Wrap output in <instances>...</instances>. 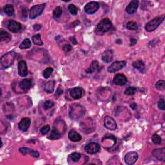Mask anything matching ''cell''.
Returning a JSON list of instances; mask_svg holds the SVG:
<instances>
[{
	"label": "cell",
	"mask_w": 165,
	"mask_h": 165,
	"mask_svg": "<svg viewBox=\"0 0 165 165\" xmlns=\"http://www.w3.org/2000/svg\"><path fill=\"white\" fill-rule=\"evenodd\" d=\"M16 53L14 51L9 52L3 55L1 58V67L2 68H7L11 67L16 59Z\"/></svg>",
	"instance_id": "obj_1"
},
{
	"label": "cell",
	"mask_w": 165,
	"mask_h": 165,
	"mask_svg": "<svg viewBox=\"0 0 165 165\" xmlns=\"http://www.w3.org/2000/svg\"><path fill=\"white\" fill-rule=\"evenodd\" d=\"M112 28V23L108 19H103L101 20L100 23L97 25V27L95 28V32L99 34H102L104 33L109 31Z\"/></svg>",
	"instance_id": "obj_2"
},
{
	"label": "cell",
	"mask_w": 165,
	"mask_h": 165,
	"mask_svg": "<svg viewBox=\"0 0 165 165\" xmlns=\"http://www.w3.org/2000/svg\"><path fill=\"white\" fill-rule=\"evenodd\" d=\"M164 16H159L153 19L152 20L147 23L145 26V29L147 32H153L157 29L161 23L164 20Z\"/></svg>",
	"instance_id": "obj_3"
},
{
	"label": "cell",
	"mask_w": 165,
	"mask_h": 165,
	"mask_svg": "<svg viewBox=\"0 0 165 165\" xmlns=\"http://www.w3.org/2000/svg\"><path fill=\"white\" fill-rule=\"evenodd\" d=\"M84 108L80 105L75 104L71 106L70 109V116L74 119H77L84 114Z\"/></svg>",
	"instance_id": "obj_4"
},
{
	"label": "cell",
	"mask_w": 165,
	"mask_h": 165,
	"mask_svg": "<svg viewBox=\"0 0 165 165\" xmlns=\"http://www.w3.org/2000/svg\"><path fill=\"white\" fill-rule=\"evenodd\" d=\"M45 3L33 6L31 10H30V18L31 19H34L37 18L38 16H40L42 14L43 11L44 9L45 8Z\"/></svg>",
	"instance_id": "obj_5"
},
{
	"label": "cell",
	"mask_w": 165,
	"mask_h": 165,
	"mask_svg": "<svg viewBox=\"0 0 165 165\" xmlns=\"http://www.w3.org/2000/svg\"><path fill=\"white\" fill-rule=\"evenodd\" d=\"M101 147L100 144L95 142H90L85 147V150L89 154H95L100 151Z\"/></svg>",
	"instance_id": "obj_6"
},
{
	"label": "cell",
	"mask_w": 165,
	"mask_h": 165,
	"mask_svg": "<svg viewBox=\"0 0 165 165\" xmlns=\"http://www.w3.org/2000/svg\"><path fill=\"white\" fill-rule=\"evenodd\" d=\"M126 61H115L108 68V72L109 73H114V72L121 70L122 68L126 67Z\"/></svg>",
	"instance_id": "obj_7"
},
{
	"label": "cell",
	"mask_w": 165,
	"mask_h": 165,
	"mask_svg": "<svg viewBox=\"0 0 165 165\" xmlns=\"http://www.w3.org/2000/svg\"><path fill=\"white\" fill-rule=\"evenodd\" d=\"M100 4L96 1H90L85 6V11L88 14H93L98 11Z\"/></svg>",
	"instance_id": "obj_8"
},
{
	"label": "cell",
	"mask_w": 165,
	"mask_h": 165,
	"mask_svg": "<svg viewBox=\"0 0 165 165\" xmlns=\"http://www.w3.org/2000/svg\"><path fill=\"white\" fill-rule=\"evenodd\" d=\"M138 154L136 151H130L126 154L124 157V161L128 165H132L136 162L138 159Z\"/></svg>",
	"instance_id": "obj_9"
},
{
	"label": "cell",
	"mask_w": 165,
	"mask_h": 165,
	"mask_svg": "<svg viewBox=\"0 0 165 165\" xmlns=\"http://www.w3.org/2000/svg\"><path fill=\"white\" fill-rule=\"evenodd\" d=\"M104 124L105 127H106L107 129L110 130H115L117 128L116 122H115V121L112 117L109 116V115H107V116L105 117Z\"/></svg>",
	"instance_id": "obj_10"
},
{
	"label": "cell",
	"mask_w": 165,
	"mask_h": 165,
	"mask_svg": "<svg viewBox=\"0 0 165 165\" xmlns=\"http://www.w3.org/2000/svg\"><path fill=\"white\" fill-rule=\"evenodd\" d=\"M70 94L72 98L79 100L85 95V90L81 87H75L70 89Z\"/></svg>",
	"instance_id": "obj_11"
},
{
	"label": "cell",
	"mask_w": 165,
	"mask_h": 165,
	"mask_svg": "<svg viewBox=\"0 0 165 165\" xmlns=\"http://www.w3.org/2000/svg\"><path fill=\"white\" fill-rule=\"evenodd\" d=\"M7 28L9 31H11L14 33L18 32L22 28V25L20 23L17 22L14 20H10L9 21Z\"/></svg>",
	"instance_id": "obj_12"
},
{
	"label": "cell",
	"mask_w": 165,
	"mask_h": 165,
	"mask_svg": "<svg viewBox=\"0 0 165 165\" xmlns=\"http://www.w3.org/2000/svg\"><path fill=\"white\" fill-rule=\"evenodd\" d=\"M18 74L21 77H26L28 75V69L27 63L24 61H21L18 65Z\"/></svg>",
	"instance_id": "obj_13"
},
{
	"label": "cell",
	"mask_w": 165,
	"mask_h": 165,
	"mask_svg": "<svg viewBox=\"0 0 165 165\" xmlns=\"http://www.w3.org/2000/svg\"><path fill=\"white\" fill-rule=\"evenodd\" d=\"M31 121L30 118L28 117L23 118L18 124V127L21 131L26 132L27 131L29 128L30 125H31Z\"/></svg>",
	"instance_id": "obj_14"
},
{
	"label": "cell",
	"mask_w": 165,
	"mask_h": 165,
	"mask_svg": "<svg viewBox=\"0 0 165 165\" xmlns=\"http://www.w3.org/2000/svg\"><path fill=\"white\" fill-rule=\"evenodd\" d=\"M113 82L115 85L119 86H123L127 83V78L124 75L122 74H119L114 77Z\"/></svg>",
	"instance_id": "obj_15"
},
{
	"label": "cell",
	"mask_w": 165,
	"mask_h": 165,
	"mask_svg": "<svg viewBox=\"0 0 165 165\" xmlns=\"http://www.w3.org/2000/svg\"><path fill=\"white\" fill-rule=\"evenodd\" d=\"M139 1L137 0H133L130 1L126 9V12L129 14H132L136 12L139 6Z\"/></svg>",
	"instance_id": "obj_16"
},
{
	"label": "cell",
	"mask_w": 165,
	"mask_h": 165,
	"mask_svg": "<svg viewBox=\"0 0 165 165\" xmlns=\"http://www.w3.org/2000/svg\"><path fill=\"white\" fill-rule=\"evenodd\" d=\"M154 157H156L158 160L164 161L165 160V148H161L159 149H156L152 151Z\"/></svg>",
	"instance_id": "obj_17"
},
{
	"label": "cell",
	"mask_w": 165,
	"mask_h": 165,
	"mask_svg": "<svg viewBox=\"0 0 165 165\" xmlns=\"http://www.w3.org/2000/svg\"><path fill=\"white\" fill-rule=\"evenodd\" d=\"M32 85V80L30 79H24L19 82V87L24 92L28 91L31 88Z\"/></svg>",
	"instance_id": "obj_18"
},
{
	"label": "cell",
	"mask_w": 165,
	"mask_h": 165,
	"mask_svg": "<svg viewBox=\"0 0 165 165\" xmlns=\"http://www.w3.org/2000/svg\"><path fill=\"white\" fill-rule=\"evenodd\" d=\"M68 138L69 139L73 142H78L81 140L82 137L74 129H72L68 132Z\"/></svg>",
	"instance_id": "obj_19"
},
{
	"label": "cell",
	"mask_w": 165,
	"mask_h": 165,
	"mask_svg": "<svg viewBox=\"0 0 165 165\" xmlns=\"http://www.w3.org/2000/svg\"><path fill=\"white\" fill-rule=\"evenodd\" d=\"M112 58H113V52L112 50H105L103 52V54H102V61L107 63L111 62Z\"/></svg>",
	"instance_id": "obj_20"
},
{
	"label": "cell",
	"mask_w": 165,
	"mask_h": 165,
	"mask_svg": "<svg viewBox=\"0 0 165 165\" xmlns=\"http://www.w3.org/2000/svg\"><path fill=\"white\" fill-rule=\"evenodd\" d=\"M99 69H100V65H99V63L97 61H94L92 62V63L90 65L89 68L87 69L86 72L88 74H92L95 71H99Z\"/></svg>",
	"instance_id": "obj_21"
},
{
	"label": "cell",
	"mask_w": 165,
	"mask_h": 165,
	"mask_svg": "<svg viewBox=\"0 0 165 165\" xmlns=\"http://www.w3.org/2000/svg\"><path fill=\"white\" fill-rule=\"evenodd\" d=\"M61 137V134L59 132V131L58 130V128L54 127L52 130V132L50 135V136L48 137V139H50V140H56Z\"/></svg>",
	"instance_id": "obj_22"
},
{
	"label": "cell",
	"mask_w": 165,
	"mask_h": 165,
	"mask_svg": "<svg viewBox=\"0 0 165 165\" xmlns=\"http://www.w3.org/2000/svg\"><path fill=\"white\" fill-rule=\"evenodd\" d=\"M132 66L135 68L137 69L139 71L141 72L142 73H143L144 68H145V65L144 63L141 60H137L136 61L132 63Z\"/></svg>",
	"instance_id": "obj_23"
},
{
	"label": "cell",
	"mask_w": 165,
	"mask_h": 165,
	"mask_svg": "<svg viewBox=\"0 0 165 165\" xmlns=\"http://www.w3.org/2000/svg\"><path fill=\"white\" fill-rule=\"evenodd\" d=\"M0 39L1 42H8L11 39V35L9 32L1 30L0 32Z\"/></svg>",
	"instance_id": "obj_24"
},
{
	"label": "cell",
	"mask_w": 165,
	"mask_h": 165,
	"mask_svg": "<svg viewBox=\"0 0 165 165\" xmlns=\"http://www.w3.org/2000/svg\"><path fill=\"white\" fill-rule=\"evenodd\" d=\"M54 85H55V81L54 80L47 82L45 85V87H44L45 91L47 92L48 94L52 93V92H54Z\"/></svg>",
	"instance_id": "obj_25"
},
{
	"label": "cell",
	"mask_w": 165,
	"mask_h": 165,
	"mask_svg": "<svg viewBox=\"0 0 165 165\" xmlns=\"http://www.w3.org/2000/svg\"><path fill=\"white\" fill-rule=\"evenodd\" d=\"M4 12L9 16H12L14 14V6L12 5H6L4 7Z\"/></svg>",
	"instance_id": "obj_26"
},
{
	"label": "cell",
	"mask_w": 165,
	"mask_h": 165,
	"mask_svg": "<svg viewBox=\"0 0 165 165\" xmlns=\"http://www.w3.org/2000/svg\"><path fill=\"white\" fill-rule=\"evenodd\" d=\"M32 40L33 43L36 45H39L41 46L43 45V42L42 39L41 38V35L40 34H36L34 36H32Z\"/></svg>",
	"instance_id": "obj_27"
},
{
	"label": "cell",
	"mask_w": 165,
	"mask_h": 165,
	"mask_svg": "<svg viewBox=\"0 0 165 165\" xmlns=\"http://www.w3.org/2000/svg\"><path fill=\"white\" fill-rule=\"evenodd\" d=\"M31 46H32V43H31V40H30L29 39L27 38L23 41L21 45H19V48H20V49H23H23H27V48H31Z\"/></svg>",
	"instance_id": "obj_28"
},
{
	"label": "cell",
	"mask_w": 165,
	"mask_h": 165,
	"mask_svg": "<svg viewBox=\"0 0 165 165\" xmlns=\"http://www.w3.org/2000/svg\"><path fill=\"white\" fill-rule=\"evenodd\" d=\"M63 12L62 9L60 7V6H57L54 11L53 12V17L54 19H58L59 17H60L61 14Z\"/></svg>",
	"instance_id": "obj_29"
},
{
	"label": "cell",
	"mask_w": 165,
	"mask_h": 165,
	"mask_svg": "<svg viewBox=\"0 0 165 165\" xmlns=\"http://www.w3.org/2000/svg\"><path fill=\"white\" fill-rule=\"evenodd\" d=\"M32 150V149H31V148H28L27 147H21L19 149V152L22 155H23V156H26V155L27 154H29L30 156H31Z\"/></svg>",
	"instance_id": "obj_30"
},
{
	"label": "cell",
	"mask_w": 165,
	"mask_h": 165,
	"mask_svg": "<svg viewBox=\"0 0 165 165\" xmlns=\"http://www.w3.org/2000/svg\"><path fill=\"white\" fill-rule=\"evenodd\" d=\"M127 28L128 30H131V31H136L138 28V26L136 22L129 21L127 24Z\"/></svg>",
	"instance_id": "obj_31"
},
{
	"label": "cell",
	"mask_w": 165,
	"mask_h": 165,
	"mask_svg": "<svg viewBox=\"0 0 165 165\" xmlns=\"http://www.w3.org/2000/svg\"><path fill=\"white\" fill-rule=\"evenodd\" d=\"M151 140L154 144H161V141H162V139L160 137V136L157 134H154L152 137H151Z\"/></svg>",
	"instance_id": "obj_32"
},
{
	"label": "cell",
	"mask_w": 165,
	"mask_h": 165,
	"mask_svg": "<svg viewBox=\"0 0 165 165\" xmlns=\"http://www.w3.org/2000/svg\"><path fill=\"white\" fill-rule=\"evenodd\" d=\"M52 72H53V68L50 67L47 68L45 69L43 72V77L45 79H48V78H50Z\"/></svg>",
	"instance_id": "obj_33"
},
{
	"label": "cell",
	"mask_w": 165,
	"mask_h": 165,
	"mask_svg": "<svg viewBox=\"0 0 165 165\" xmlns=\"http://www.w3.org/2000/svg\"><path fill=\"white\" fill-rule=\"evenodd\" d=\"M156 88L158 90H164L165 89V81L160 80L156 84Z\"/></svg>",
	"instance_id": "obj_34"
},
{
	"label": "cell",
	"mask_w": 165,
	"mask_h": 165,
	"mask_svg": "<svg viewBox=\"0 0 165 165\" xmlns=\"http://www.w3.org/2000/svg\"><path fill=\"white\" fill-rule=\"evenodd\" d=\"M136 92V88L130 87L126 89V90L124 91V94L127 95H132L135 94Z\"/></svg>",
	"instance_id": "obj_35"
},
{
	"label": "cell",
	"mask_w": 165,
	"mask_h": 165,
	"mask_svg": "<svg viewBox=\"0 0 165 165\" xmlns=\"http://www.w3.org/2000/svg\"><path fill=\"white\" fill-rule=\"evenodd\" d=\"M68 11L70 12V14L75 16L78 14V8L73 4H70L68 6Z\"/></svg>",
	"instance_id": "obj_36"
},
{
	"label": "cell",
	"mask_w": 165,
	"mask_h": 165,
	"mask_svg": "<svg viewBox=\"0 0 165 165\" xmlns=\"http://www.w3.org/2000/svg\"><path fill=\"white\" fill-rule=\"evenodd\" d=\"M71 159L74 161V162H78V161L81 159V154L78 152H74L70 155Z\"/></svg>",
	"instance_id": "obj_37"
},
{
	"label": "cell",
	"mask_w": 165,
	"mask_h": 165,
	"mask_svg": "<svg viewBox=\"0 0 165 165\" xmlns=\"http://www.w3.org/2000/svg\"><path fill=\"white\" fill-rule=\"evenodd\" d=\"M54 105V103L53 101H52L50 100H48L45 102L44 107L45 109H50V108L53 107Z\"/></svg>",
	"instance_id": "obj_38"
},
{
	"label": "cell",
	"mask_w": 165,
	"mask_h": 165,
	"mask_svg": "<svg viewBox=\"0 0 165 165\" xmlns=\"http://www.w3.org/2000/svg\"><path fill=\"white\" fill-rule=\"evenodd\" d=\"M50 130V127L49 125H46V126H44L43 127L41 128V129L40 130L41 134L42 135H45L47 134L49 131Z\"/></svg>",
	"instance_id": "obj_39"
},
{
	"label": "cell",
	"mask_w": 165,
	"mask_h": 165,
	"mask_svg": "<svg viewBox=\"0 0 165 165\" xmlns=\"http://www.w3.org/2000/svg\"><path fill=\"white\" fill-rule=\"evenodd\" d=\"M158 107H159V109L164 110V100L163 98H161V100L158 102Z\"/></svg>",
	"instance_id": "obj_40"
},
{
	"label": "cell",
	"mask_w": 165,
	"mask_h": 165,
	"mask_svg": "<svg viewBox=\"0 0 165 165\" xmlns=\"http://www.w3.org/2000/svg\"><path fill=\"white\" fill-rule=\"evenodd\" d=\"M63 49L65 52H69L72 50V46L70 44L67 43L63 46Z\"/></svg>",
	"instance_id": "obj_41"
},
{
	"label": "cell",
	"mask_w": 165,
	"mask_h": 165,
	"mask_svg": "<svg viewBox=\"0 0 165 165\" xmlns=\"http://www.w3.org/2000/svg\"><path fill=\"white\" fill-rule=\"evenodd\" d=\"M33 28H34V29L36 30V31H39V30L41 28V25L39 24H36L33 26Z\"/></svg>",
	"instance_id": "obj_42"
},
{
	"label": "cell",
	"mask_w": 165,
	"mask_h": 165,
	"mask_svg": "<svg viewBox=\"0 0 165 165\" xmlns=\"http://www.w3.org/2000/svg\"><path fill=\"white\" fill-rule=\"evenodd\" d=\"M137 43V40L134 38H132L130 39V46H134V45H136Z\"/></svg>",
	"instance_id": "obj_43"
},
{
	"label": "cell",
	"mask_w": 165,
	"mask_h": 165,
	"mask_svg": "<svg viewBox=\"0 0 165 165\" xmlns=\"http://www.w3.org/2000/svg\"><path fill=\"white\" fill-rule=\"evenodd\" d=\"M70 41H71L72 43H73L74 44L76 45V44L78 43V42H77V41H76V39H75L74 36H71V37L70 38Z\"/></svg>",
	"instance_id": "obj_44"
},
{
	"label": "cell",
	"mask_w": 165,
	"mask_h": 165,
	"mask_svg": "<svg viewBox=\"0 0 165 165\" xmlns=\"http://www.w3.org/2000/svg\"><path fill=\"white\" fill-rule=\"evenodd\" d=\"M63 92V90H61L60 89V88H59L58 89V90L56 91V95H60L61 93Z\"/></svg>",
	"instance_id": "obj_45"
},
{
	"label": "cell",
	"mask_w": 165,
	"mask_h": 165,
	"mask_svg": "<svg viewBox=\"0 0 165 165\" xmlns=\"http://www.w3.org/2000/svg\"><path fill=\"white\" fill-rule=\"evenodd\" d=\"M130 107H132V109H136V107H137V105H136V103H132V104L130 105Z\"/></svg>",
	"instance_id": "obj_46"
}]
</instances>
